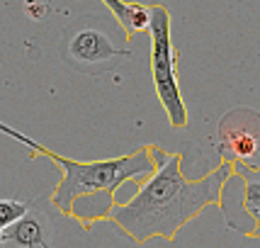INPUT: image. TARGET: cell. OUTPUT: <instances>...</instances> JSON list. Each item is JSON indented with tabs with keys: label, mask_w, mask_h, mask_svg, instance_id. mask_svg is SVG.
I'll return each instance as SVG.
<instances>
[{
	"label": "cell",
	"mask_w": 260,
	"mask_h": 248,
	"mask_svg": "<svg viewBox=\"0 0 260 248\" xmlns=\"http://www.w3.org/2000/svg\"><path fill=\"white\" fill-rule=\"evenodd\" d=\"M107 10L114 15L117 24L124 29L126 37L148 29V5L141 3H124V0H102Z\"/></svg>",
	"instance_id": "ba28073f"
},
{
	"label": "cell",
	"mask_w": 260,
	"mask_h": 248,
	"mask_svg": "<svg viewBox=\"0 0 260 248\" xmlns=\"http://www.w3.org/2000/svg\"><path fill=\"white\" fill-rule=\"evenodd\" d=\"M29 207L32 202H22V200H0V229H8L12 222H17Z\"/></svg>",
	"instance_id": "9c48e42d"
},
{
	"label": "cell",
	"mask_w": 260,
	"mask_h": 248,
	"mask_svg": "<svg viewBox=\"0 0 260 248\" xmlns=\"http://www.w3.org/2000/svg\"><path fill=\"white\" fill-rule=\"evenodd\" d=\"M5 231V243L20 248H44L54 243V226L49 214L39 209V202H32V207L24 212L17 222H12ZM3 243V246H5Z\"/></svg>",
	"instance_id": "52a82bcc"
},
{
	"label": "cell",
	"mask_w": 260,
	"mask_h": 248,
	"mask_svg": "<svg viewBox=\"0 0 260 248\" xmlns=\"http://www.w3.org/2000/svg\"><path fill=\"white\" fill-rule=\"evenodd\" d=\"M51 0H24V15L34 20V22H42L51 15Z\"/></svg>",
	"instance_id": "30bf717a"
},
{
	"label": "cell",
	"mask_w": 260,
	"mask_h": 248,
	"mask_svg": "<svg viewBox=\"0 0 260 248\" xmlns=\"http://www.w3.org/2000/svg\"><path fill=\"white\" fill-rule=\"evenodd\" d=\"M129 39H117L107 20L95 15H83L61 34L58 54L63 64L88 76H100L117 68L132 56V49L124 46Z\"/></svg>",
	"instance_id": "3957f363"
},
{
	"label": "cell",
	"mask_w": 260,
	"mask_h": 248,
	"mask_svg": "<svg viewBox=\"0 0 260 248\" xmlns=\"http://www.w3.org/2000/svg\"><path fill=\"white\" fill-rule=\"evenodd\" d=\"M3 243H5V231L0 229V246H3Z\"/></svg>",
	"instance_id": "8fae6325"
},
{
	"label": "cell",
	"mask_w": 260,
	"mask_h": 248,
	"mask_svg": "<svg viewBox=\"0 0 260 248\" xmlns=\"http://www.w3.org/2000/svg\"><path fill=\"white\" fill-rule=\"evenodd\" d=\"M148 37H151V78L173 129H185L190 117L182 100L178 61L180 54L173 49L170 37V10L166 5H148Z\"/></svg>",
	"instance_id": "277c9868"
},
{
	"label": "cell",
	"mask_w": 260,
	"mask_h": 248,
	"mask_svg": "<svg viewBox=\"0 0 260 248\" xmlns=\"http://www.w3.org/2000/svg\"><path fill=\"white\" fill-rule=\"evenodd\" d=\"M216 146L226 163L246 161L260 153V112L253 107H234L216 124Z\"/></svg>",
	"instance_id": "8992f818"
},
{
	"label": "cell",
	"mask_w": 260,
	"mask_h": 248,
	"mask_svg": "<svg viewBox=\"0 0 260 248\" xmlns=\"http://www.w3.org/2000/svg\"><path fill=\"white\" fill-rule=\"evenodd\" d=\"M0 132L17 139L24 146H29L32 156L42 153V156L51 158L58 168L63 170V178L58 180L54 192L49 195V202L63 216L76 219L85 229H90L95 222L110 219V212L117 204V200H114L117 188H122L124 182H136L148 178L168 158L166 148L148 144V146L136 148V151L124 153V156L83 163V161L58 156L51 148L42 146L39 141L20 134L17 129L8 127L5 122H0Z\"/></svg>",
	"instance_id": "7a4b0ae2"
},
{
	"label": "cell",
	"mask_w": 260,
	"mask_h": 248,
	"mask_svg": "<svg viewBox=\"0 0 260 248\" xmlns=\"http://www.w3.org/2000/svg\"><path fill=\"white\" fill-rule=\"evenodd\" d=\"M231 168L234 166L224 161L204 178L190 180L182 175L180 153H168V158L148 178L136 180L132 200L114 204L110 219L134 243H146L151 238L175 241L190 219L219 202L221 185Z\"/></svg>",
	"instance_id": "6da1fadb"
},
{
	"label": "cell",
	"mask_w": 260,
	"mask_h": 248,
	"mask_svg": "<svg viewBox=\"0 0 260 248\" xmlns=\"http://www.w3.org/2000/svg\"><path fill=\"white\" fill-rule=\"evenodd\" d=\"M219 192V212L226 226L241 236L260 238V168L255 163L236 161Z\"/></svg>",
	"instance_id": "5b68a950"
}]
</instances>
